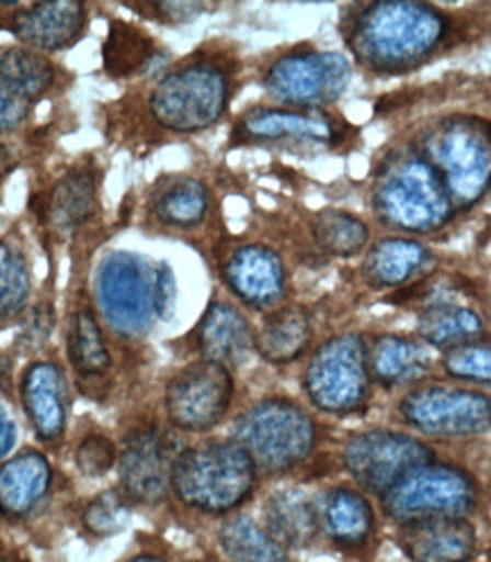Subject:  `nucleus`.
I'll return each mask as SVG.
<instances>
[{
	"label": "nucleus",
	"instance_id": "nucleus-38",
	"mask_svg": "<svg viewBox=\"0 0 491 562\" xmlns=\"http://www.w3.org/2000/svg\"><path fill=\"white\" fill-rule=\"evenodd\" d=\"M57 327V311L53 300H39L27 306L16 323V338L10 347L16 359H34L44 355Z\"/></svg>",
	"mask_w": 491,
	"mask_h": 562
},
{
	"label": "nucleus",
	"instance_id": "nucleus-28",
	"mask_svg": "<svg viewBox=\"0 0 491 562\" xmlns=\"http://www.w3.org/2000/svg\"><path fill=\"white\" fill-rule=\"evenodd\" d=\"M312 321L306 308L297 304L274 306L263 313L254 329V351L276 368L293 366L312 349Z\"/></svg>",
	"mask_w": 491,
	"mask_h": 562
},
{
	"label": "nucleus",
	"instance_id": "nucleus-15",
	"mask_svg": "<svg viewBox=\"0 0 491 562\" xmlns=\"http://www.w3.org/2000/svg\"><path fill=\"white\" fill-rule=\"evenodd\" d=\"M16 397L27 425L46 449H59L68 436L73 411V381L55 357L30 359L16 376Z\"/></svg>",
	"mask_w": 491,
	"mask_h": 562
},
{
	"label": "nucleus",
	"instance_id": "nucleus-35",
	"mask_svg": "<svg viewBox=\"0 0 491 562\" xmlns=\"http://www.w3.org/2000/svg\"><path fill=\"white\" fill-rule=\"evenodd\" d=\"M150 204L161 223L172 227H195L206 216L208 193L204 184L193 178H170L155 187Z\"/></svg>",
	"mask_w": 491,
	"mask_h": 562
},
{
	"label": "nucleus",
	"instance_id": "nucleus-39",
	"mask_svg": "<svg viewBox=\"0 0 491 562\" xmlns=\"http://www.w3.org/2000/svg\"><path fill=\"white\" fill-rule=\"evenodd\" d=\"M118 442L100 429L84 431L73 447V465L80 476L89 481L104 479L116 472Z\"/></svg>",
	"mask_w": 491,
	"mask_h": 562
},
{
	"label": "nucleus",
	"instance_id": "nucleus-30",
	"mask_svg": "<svg viewBox=\"0 0 491 562\" xmlns=\"http://www.w3.org/2000/svg\"><path fill=\"white\" fill-rule=\"evenodd\" d=\"M98 206V175L93 168H73L53 187L46 200V221L59 236L87 225Z\"/></svg>",
	"mask_w": 491,
	"mask_h": 562
},
{
	"label": "nucleus",
	"instance_id": "nucleus-6",
	"mask_svg": "<svg viewBox=\"0 0 491 562\" xmlns=\"http://www.w3.org/2000/svg\"><path fill=\"white\" fill-rule=\"evenodd\" d=\"M484 504L480 479L458 463L435 459L401 476L376 502L380 517L401 524L421 517H471Z\"/></svg>",
	"mask_w": 491,
	"mask_h": 562
},
{
	"label": "nucleus",
	"instance_id": "nucleus-31",
	"mask_svg": "<svg viewBox=\"0 0 491 562\" xmlns=\"http://www.w3.org/2000/svg\"><path fill=\"white\" fill-rule=\"evenodd\" d=\"M429 259L431 252L412 238H385L367 255L363 277L372 289H395L410 281Z\"/></svg>",
	"mask_w": 491,
	"mask_h": 562
},
{
	"label": "nucleus",
	"instance_id": "nucleus-25",
	"mask_svg": "<svg viewBox=\"0 0 491 562\" xmlns=\"http://www.w3.org/2000/svg\"><path fill=\"white\" fill-rule=\"evenodd\" d=\"M191 342L197 359H206L236 372L248 366L254 351V327L244 313L227 302H210L191 331Z\"/></svg>",
	"mask_w": 491,
	"mask_h": 562
},
{
	"label": "nucleus",
	"instance_id": "nucleus-13",
	"mask_svg": "<svg viewBox=\"0 0 491 562\" xmlns=\"http://www.w3.org/2000/svg\"><path fill=\"white\" fill-rule=\"evenodd\" d=\"M229 80L214 64L195 61L168 74L150 95L152 116L172 132H197L220 121Z\"/></svg>",
	"mask_w": 491,
	"mask_h": 562
},
{
	"label": "nucleus",
	"instance_id": "nucleus-33",
	"mask_svg": "<svg viewBox=\"0 0 491 562\" xmlns=\"http://www.w3.org/2000/svg\"><path fill=\"white\" fill-rule=\"evenodd\" d=\"M102 59L110 76L132 78L148 74L159 59H163V53L144 30L125 21H114L102 48Z\"/></svg>",
	"mask_w": 491,
	"mask_h": 562
},
{
	"label": "nucleus",
	"instance_id": "nucleus-9",
	"mask_svg": "<svg viewBox=\"0 0 491 562\" xmlns=\"http://www.w3.org/2000/svg\"><path fill=\"white\" fill-rule=\"evenodd\" d=\"M439 175L453 209L473 206L489 187L491 148L484 123L448 119L421 136L416 150Z\"/></svg>",
	"mask_w": 491,
	"mask_h": 562
},
{
	"label": "nucleus",
	"instance_id": "nucleus-41",
	"mask_svg": "<svg viewBox=\"0 0 491 562\" xmlns=\"http://www.w3.org/2000/svg\"><path fill=\"white\" fill-rule=\"evenodd\" d=\"M134 12L152 16L163 23H189L195 21L199 14L208 12L210 5L204 3H178V0H168V3H148V5H132Z\"/></svg>",
	"mask_w": 491,
	"mask_h": 562
},
{
	"label": "nucleus",
	"instance_id": "nucleus-23",
	"mask_svg": "<svg viewBox=\"0 0 491 562\" xmlns=\"http://www.w3.org/2000/svg\"><path fill=\"white\" fill-rule=\"evenodd\" d=\"M53 82L55 66L37 50L0 53V134L21 127Z\"/></svg>",
	"mask_w": 491,
	"mask_h": 562
},
{
	"label": "nucleus",
	"instance_id": "nucleus-34",
	"mask_svg": "<svg viewBox=\"0 0 491 562\" xmlns=\"http://www.w3.org/2000/svg\"><path fill=\"white\" fill-rule=\"evenodd\" d=\"M134 513V506L123 497V492L116 485L98 490L78 508V533L89 544L107 542L129 529Z\"/></svg>",
	"mask_w": 491,
	"mask_h": 562
},
{
	"label": "nucleus",
	"instance_id": "nucleus-8",
	"mask_svg": "<svg viewBox=\"0 0 491 562\" xmlns=\"http://www.w3.org/2000/svg\"><path fill=\"white\" fill-rule=\"evenodd\" d=\"M301 389L318 413L333 417L363 413L374 395L365 361V334L342 331L310 349Z\"/></svg>",
	"mask_w": 491,
	"mask_h": 562
},
{
	"label": "nucleus",
	"instance_id": "nucleus-12",
	"mask_svg": "<svg viewBox=\"0 0 491 562\" xmlns=\"http://www.w3.org/2000/svg\"><path fill=\"white\" fill-rule=\"evenodd\" d=\"M180 449L174 431L157 419H138L125 429L118 440L116 487L134 510L170 504V472Z\"/></svg>",
	"mask_w": 491,
	"mask_h": 562
},
{
	"label": "nucleus",
	"instance_id": "nucleus-32",
	"mask_svg": "<svg viewBox=\"0 0 491 562\" xmlns=\"http://www.w3.org/2000/svg\"><path fill=\"white\" fill-rule=\"evenodd\" d=\"M32 297V270L16 234L0 236V329L16 327Z\"/></svg>",
	"mask_w": 491,
	"mask_h": 562
},
{
	"label": "nucleus",
	"instance_id": "nucleus-11",
	"mask_svg": "<svg viewBox=\"0 0 491 562\" xmlns=\"http://www.w3.org/2000/svg\"><path fill=\"white\" fill-rule=\"evenodd\" d=\"M236 402L233 372L220 363L193 359L163 385L165 425L174 434L204 436L218 429Z\"/></svg>",
	"mask_w": 491,
	"mask_h": 562
},
{
	"label": "nucleus",
	"instance_id": "nucleus-2",
	"mask_svg": "<svg viewBox=\"0 0 491 562\" xmlns=\"http://www.w3.org/2000/svg\"><path fill=\"white\" fill-rule=\"evenodd\" d=\"M446 37L439 10L414 0H382L351 21L346 42L361 66L382 76H401L424 64Z\"/></svg>",
	"mask_w": 491,
	"mask_h": 562
},
{
	"label": "nucleus",
	"instance_id": "nucleus-24",
	"mask_svg": "<svg viewBox=\"0 0 491 562\" xmlns=\"http://www.w3.org/2000/svg\"><path fill=\"white\" fill-rule=\"evenodd\" d=\"M30 50L57 53L76 46L87 27V8L73 0L14 8L3 23Z\"/></svg>",
	"mask_w": 491,
	"mask_h": 562
},
{
	"label": "nucleus",
	"instance_id": "nucleus-4",
	"mask_svg": "<svg viewBox=\"0 0 491 562\" xmlns=\"http://www.w3.org/2000/svg\"><path fill=\"white\" fill-rule=\"evenodd\" d=\"M102 323L125 340H144L174 306V274L134 252L104 257L95 274Z\"/></svg>",
	"mask_w": 491,
	"mask_h": 562
},
{
	"label": "nucleus",
	"instance_id": "nucleus-45",
	"mask_svg": "<svg viewBox=\"0 0 491 562\" xmlns=\"http://www.w3.org/2000/svg\"><path fill=\"white\" fill-rule=\"evenodd\" d=\"M180 562H227L222 560L214 549H199L197 553H189V555H182L180 553Z\"/></svg>",
	"mask_w": 491,
	"mask_h": 562
},
{
	"label": "nucleus",
	"instance_id": "nucleus-26",
	"mask_svg": "<svg viewBox=\"0 0 491 562\" xmlns=\"http://www.w3.org/2000/svg\"><path fill=\"white\" fill-rule=\"evenodd\" d=\"M225 281L242 304L259 311L274 308L286 293L284 263L261 245L238 250L225 268Z\"/></svg>",
	"mask_w": 491,
	"mask_h": 562
},
{
	"label": "nucleus",
	"instance_id": "nucleus-20",
	"mask_svg": "<svg viewBox=\"0 0 491 562\" xmlns=\"http://www.w3.org/2000/svg\"><path fill=\"white\" fill-rule=\"evenodd\" d=\"M342 125L318 110H254L233 130V144H286L331 148L342 140Z\"/></svg>",
	"mask_w": 491,
	"mask_h": 562
},
{
	"label": "nucleus",
	"instance_id": "nucleus-21",
	"mask_svg": "<svg viewBox=\"0 0 491 562\" xmlns=\"http://www.w3.org/2000/svg\"><path fill=\"white\" fill-rule=\"evenodd\" d=\"M265 529L293 553L324 551L320 529V490L308 485H284L261 499L259 515Z\"/></svg>",
	"mask_w": 491,
	"mask_h": 562
},
{
	"label": "nucleus",
	"instance_id": "nucleus-36",
	"mask_svg": "<svg viewBox=\"0 0 491 562\" xmlns=\"http://www.w3.org/2000/svg\"><path fill=\"white\" fill-rule=\"evenodd\" d=\"M312 234L320 248L335 257H354L365 250L369 240L367 225L361 218L338 209L322 211L312 223Z\"/></svg>",
	"mask_w": 491,
	"mask_h": 562
},
{
	"label": "nucleus",
	"instance_id": "nucleus-22",
	"mask_svg": "<svg viewBox=\"0 0 491 562\" xmlns=\"http://www.w3.org/2000/svg\"><path fill=\"white\" fill-rule=\"evenodd\" d=\"M365 361L374 389L406 391L431 379L437 351L416 336L385 331L365 336Z\"/></svg>",
	"mask_w": 491,
	"mask_h": 562
},
{
	"label": "nucleus",
	"instance_id": "nucleus-3",
	"mask_svg": "<svg viewBox=\"0 0 491 562\" xmlns=\"http://www.w3.org/2000/svg\"><path fill=\"white\" fill-rule=\"evenodd\" d=\"M229 438L250 456L259 479L281 481L315 461L322 445V425L299 400L267 395L233 417Z\"/></svg>",
	"mask_w": 491,
	"mask_h": 562
},
{
	"label": "nucleus",
	"instance_id": "nucleus-43",
	"mask_svg": "<svg viewBox=\"0 0 491 562\" xmlns=\"http://www.w3.org/2000/svg\"><path fill=\"white\" fill-rule=\"evenodd\" d=\"M0 562H37L27 549L0 536Z\"/></svg>",
	"mask_w": 491,
	"mask_h": 562
},
{
	"label": "nucleus",
	"instance_id": "nucleus-19",
	"mask_svg": "<svg viewBox=\"0 0 491 562\" xmlns=\"http://www.w3.org/2000/svg\"><path fill=\"white\" fill-rule=\"evenodd\" d=\"M64 351L78 391L102 402L114 389L116 359L100 315L91 304H78L68 313L64 327Z\"/></svg>",
	"mask_w": 491,
	"mask_h": 562
},
{
	"label": "nucleus",
	"instance_id": "nucleus-27",
	"mask_svg": "<svg viewBox=\"0 0 491 562\" xmlns=\"http://www.w3.org/2000/svg\"><path fill=\"white\" fill-rule=\"evenodd\" d=\"M214 549L227 562H306L281 544L250 510H238L216 521Z\"/></svg>",
	"mask_w": 491,
	"mask_h": 562
},
{
	"label": "nucleus",
	"instance_id": "nucleus-44",
	"mask_svg": "<svg viewBox=\"0 0 491 562\" xmlns=\"http://www.w3.org/2000/svg\"><path fill=\"white\" fill-rule=\"evenodd\" d=\"M16 166V159H14V153L0 144V195H3V187H5V180L10 178V172L14 170Z\"/></svg>",
	"mask_w": 491,
	"mask_h": 562
},
{
	"label": "nucleus",
	"instance_id": "nucleus-17",
	"mask_svg": "<svg viewBox=\"0 0 491 562\" xmlns=\"http://www.w3.org/2000/svg\"><path fill=\"white\" fill-rule=\"evenodd\" d=\"M57 470L42 447H21L0 463V524L27 529L53 506Z\"/></svg>",
	"mask_w": 491,
	"mask_h": 562
},
{
	"label": "nucleus",
	"instance_id": "nucleus-14",
	"mask_svg": "<svg viewBox=\"0 0 491 562\" xmlns=\"http://www.w3.org/2000/svg\"><path fill=\"white\" fill-rule=\"evenodd\" d=\"M318 490L324 551L344 562H376L382 544L376 502L351 481Z\"/></svg>",
	"mask_w": 491,
	"mask_h": 562
},
{
	"label": "nucleus",
	"instance_id": "nucleus-16",
	"mask_svg": "<svg viewBox=\"0 0 491 562\" xmlns=\"http://www.w3.org/2000/svg\"><path fill=\"white\" fill-rule=\"evenodd\" d=\"M351 82V64L338 53H293L272 64L265 76L270 98L297 110L338 100Z\"/></svg>",
	"mask_w": 491,
	"mask_h": 562
},
{
	"label": "nucleus",
	"instance_id": "nucleus-29",
	"mask_svg": "<svg viewBox=\"0 0 491 562\" xmlns=\"http://www.w3.org/2000/svg\"><path fill=\"white\" fill-rule=\"evenodd\" d=\"M414 336L431 349L444 351L455 345L487 338V323L476 308L467 304L439 300L421 308Z\"/></svg>",
	"mask_w": 491,
	"mask_h": 562
},
{
	"label": "nucleus",
	"instance_id": "nucleus-18",
	"mask_svg": "<svg viewBox=\"0 0 491 562\" xmlns=\"http://www.w3.org/2000/svg\"><path fill=\"white\" fill-rule=\"evenodd\" d=\"M390 526L388 538L408 562H482L487 555L471 517H421Z\"/></svg>",
	"mask_w": 491,
	"mask_h": 562
},
{
	"label": "nucleus",
	"instance_id": "nucleus-37",
	"mask_svg": "<svg viewBox=\"0 0 491 562\" xmlns=\"http://www.w3.org/2000/svg\"><path fill=\"white\" fill-rule=\"evenodd\" d=\"M437 366L444 374L463 385H473V389H487L491 381V347L489 338L469 340L463 345H455L450 349L439 351Z\"/></svg>",
	"mask_w": 491,
	"mask_h": 562
},
{
	"label": "nucleus",
	"instance_id": "nucleus-40",
	"mask_svg": "<svg viewBox=\"0 0 491 562\" xmlns=\"http://www.w3.org/2000/svg\"><path fill=\"white\" fill-rule=\"evenodd\" d=\"M116 562H180V551L165 538L140 531Z\"/></svg>",
	"mask_w": 491,
	"mask_h": 562
},
{
	"label": "nucleus",
	"instance_id": "nucleus-1",
	"mask_svg": "<svg viewBox=\"0 0 491 562\" xmlns=\"http://www.w3.org/2000/svg\"><path fill=\"white\" fill-rule=\"evenodd\" d=\"M261 485L254 463L244 449L227 438H199L182 445L172 461L170 502L182 510L222 519L244 510Z\"/></svg>",
	"mask_w": 491,
	"mask_h": 562
},
{
	"label": "nucleus",
	"instance_id": "nucleus-7",
	"mask_svg": "<svg viewBox=\"0 0 491 562\" xmlns=\"http://www.w3.org/2000/svg\"><path fill=\"white\" fill-rule=\"evenodd\" d=\"M401 427L429 442L469 440L489 434L491 400L484 391L455 381H421L395 406Z\"/></svg>",
	"mask_w": 491,
	"mask_h": 562
},
{
	"label": "nucleus",
	"instance_id": "nucleus-42",
	"mask_svg": "<svg viewBox=\"0 0 491 562\" xmlns=\"http://www.w3.org/2000/svg\"><path fill=\"white\" fill-rule=\"evenodd\" d=\"M21 442V425L14 408V397L0 393V463L8 461L19 449Z\"/></svg>",
	"mask_w": 491,
	"mask_h": 562
},
{
	"label": "nucleus",
	"instance_id": "nucleus-10",
	"mask_svg": "<svg viewBox=\"0 0 491 562\" xmlns=\"http://www.w3.org/2000/svg\"><path fill=\"white\" fill-rule=\"evenodd\" d=\"M439 459L437 449L406 429L372 427L349 434L340 447V465L349 481L378 502L410 470Z\"/></svg>",
	"mask_w": 491,
	"mask_h": 562
},
{
	"label": "nucleus",
	"instance_id": "nucleus-5",
	"mask_svg": "<svg viewBox=\"0 0 491 562\" xmlns=\"http://www.w3.org/2000/svg\"><path fill=\"white\" fill-rule=\"evenodd\" d=\"M374 206L385 225L403 232H435L455 211L439 175L416 150L392 153L382 161L374 182Z\"/></svg>",
	"mask_w": 491,
	"mask_h": 562
}]
</instances>
